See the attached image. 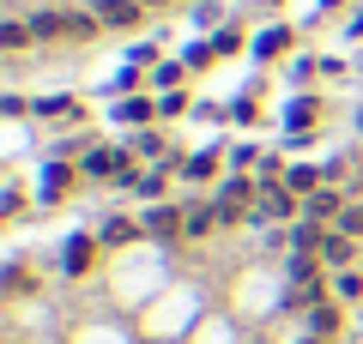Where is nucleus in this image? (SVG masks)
Returning <instances> with one entry per match:
<instances>
[{
	"label": "nucleus",
	"instance_id": "f257e3e1",
	"mask_svg": "<svg viewBox=\"0 0 363 344\" xmlns=\"http://www.w3.org/2000/svg\"><path fill=\"white\" fill-rule=\"evenodd\" d=\"M140 229L152 236V242H176V236H188V205H145V217H140Z\"/></svg>",
	"mask_w": 363,
	"mask_h": 344
},
{
	"label": "nucleus",
	"instance_id": "f03ea898",
	"mask_svg": "<svg viewBox=\"0 0 363 344\" xmlns=\"http://www.w3.org/2000/svg\"><path fill=\"white\" fill-rule=\"evenodd\" d=\"M97 236H91V229H73V236H67V248H61V278H85L91 266H97Z\"/></svg>",
	"mask_w": 363,
	"mask_h": 344
},
{
	"label": "nucleus",
	"instance_id": "7ed1b4c3",
	"mask_svg": "<svg viewBox=\"0 0 363 344\" xmlns=\"http://www.w3.org/2000/svg\"><path fill=\"white\" fill-rule=\"evenodd\" d=\"M85 13L97 18V25H109V30H133L145 6L140 0H85Z\"/></svg>",
	"mask_w": 363,
	"mask_h": 344
},
{
	"label": "nucleus",
	"instance_id": "20e7f679",
	"mask_svg": "<svg viewBox=\"0 0 363 344\" xmlns=\"http://www.w3.org/2000/svg\"><path fill=\"white\" fill-rule=\"evenodd\" d=\"M315 121H321V97H297V103H291V109H285V133H291V145H309Z\"/></svg>",
	"mask_w": 363,
	"mask_h": 344
},
{
	"label": "nucleus",
	"instance_id": "39448f33",
	"mask_svg": "<svg viewBox=\"0 0 363 344\" xmlns=\"http://www.w3.org/2000/svg\"><path fill=\"white\" fill-rule=\"evenodd\" d=\"M327 296H333V284H321V278H291V284H285V314H303V308H321Z\"/></svg>",
	"mask_w": 363,
	"mask_h": 344
},
{
	"label": "nucleus",
	"instance_id": "423d86ee",
	"mask_svg": "<svg viewBox=\"0 0 363 344\" xmlns=\"http://www.w3.org/2000/svg\"><path fill=\"white\" fill-rule=\"evenodd\" d=\"M121 164H128V151H104V145H91V151L79 157V176H85V181H109V176H121Z\"/></svg>",
	"mask_w": 363,
	"mask_h": 344
},
{
	"label": "nucleus",
	"instance_id": "0eeeda50",
	"mask_svg": "<svg viewBox=\"0 0 363 344\" xmlns=\"http://www.w3.org/2000/svg\"><path fill=\"white\" fill-rule=\"evenodd\" d=\"M315 254H321V266H333V272H351V260H357V242H351L345 229H327Z\"/></svg>",
	"mask_w": 363,
	"mask_h": 344
},
{
	"label": "nucleus",
	"instance_id": "6e6552de",
	"mask_svg": "<svg viewBox=\"0 0 363 344\" xmlns=\"http://www.w3.org/2000/svg\"><path fill=\"white\" fill-rule=\"evenodd\" d=\"M339 212H345V200H339L333 188H321V193H309V200H303V217H309V224H321V229H333Z\"/></svg>",
	"mask_w": 363,
	"mask_h": 344
},
{
	"label": "nucleus",
	"instance_id": "1a4fd4ad",
	"mask_svg": "<svg viewBox=\"0 0 363 344\" xmlns=\"http://www.w3.org/2000/svg\"><path fill=\"white\" fill-rule=\"evenodd\" d=\"M321 181H327V164H291V169H285V188L297 193V200L321 193Z\"/></svg>",
	"mask_w": 363,
	"mask_h": 344
},
{
	"label": "nucleus",
	"instance_id": "9d476101",
	"mask_svg": "<svg viewBox=\"0 0 363 344\" xmlns=\"http://www.w3.org/2000/svg\"><path fill=\"white\" fill-rule=\"evenodd\" d=\"M25 25H30V37H37V42H61L67 37V13H55V6H37Z\"/></svg>",
	"mask_w": 363,
	"mask_h": 344
},
{
	"label": "nucleus",
	"instance_id": "9b49d317",
	"mask_svg": "<svg viewBox=\"0 0 363 344\" xmlns=\"http://www.w3.org/2000/svg\"><path fill=\"white\" fill-rule=\"evenodd\" d=\"M145 229H140V217H104V229H97V242L104 248H128V242H140Z\"/></svg>",
	"mask_w": 363,
	"mask_h": 344
},
{
	"label": "nucleus",
	"instance_id": "f8f14e48",
	"mask_svg": "<svg viewBox=\"0 0 363 344\" xmlns=\"http://www.w3.org/2000/svg\"><path fill=\"white\" fill-rule=\"evenodd\" d=\"M291 42H297V30H291V25H272V30H260V37H255V61H279V55H285Z\"/></svg>",
	"mask_w": 363,
	"mask_h": 344
},
{
	"label": "nucleus",
	"instance_id": "ddd939ff",
	"mask_svg": "<svg viewBox=\"0 0 363 344\" xmlns=\"http://www.w3.org/2000/svg\"><path fill=\"white\" fill-rule=\"evenodd\" d=\"M67 188H73V169H67V164H49V169H43L37 200H43V205H61V200H67Z\"/></svg>",
	"mask_w": 363,
	"mask_h": 344
},
{
	"label": "nucleus",
	"instance_id": "4468645a",
	"mask_svg": "<svg viewBox=\"0 0 363 344\" xmlns=\"http://www.w3.org/2000/svg\"><path fill=\"white\" fill-rule=\"evenodd\" d=\"M339 326H345V314H339V302H321V308H309V338H339Z\"/></svg>",
	"mask_w": 363,
	"mask_h": 344
},
{
	"label": "nucleus",
	"instance_id": "2eb2a0df",
	"mask_svg": "<svg viewBox=\"0 0 363 344\" xmlns=\"http://www.w3.org/2000/svg\"><path fill=\"white\" fill-rule=\"evenodd\" d=\"M152 115H157L152 97H121L116 103V121H121V127H152Z\"/></svg>",
	"mask_w": 363,
	"mask_h": 344
},
{
	"label": "nucleus",
	"instance_id": "dca6fc26",
	"mask_svg": "<svg viewBox=\"0 0 363 344\" xmlns=\"http://www.w3.org/2000/svg\"><path fill=\"white\" fill-rule=\"evenodd\" d=\"M30 42H37V37H30L25 18H6V25H0V55H25Z\"/></svg>",
	"mask_w": 363,
	"mask_h": 344
},
{
	"label": "nucleus",
	"instance_id": "f3484780",
	"mask_svg": "<svg viewBox=\"0 0 363 344\" xmlns=\"http://www.w3.org/2000/svg\"><path fill=\"white\" fill-rule=\"evenodd\" d=\"M212 229H218V212L212 205H188V242H206Z\"/></svg>",
	"mask_w": 363,
	"mask_h": 344
},
{
	"label": "nucleus",
	"instance_id": "a211bd4d",
	"mask_svg": "<svg viewBox=\"0 0 363 344\" xmlns=\"http://www.w3.org/2000/svg\"><path fill=\"white\" fill-rule=\"evenodd\" d=\"M121 151H128V157H164V133H152V127H145V133H133V139L121 145Z\"/></svg>",
	"mask_w": 363,
	"mask_h": 344
},
{
	"label": "nucleus",
	"instance_id": "6ab92c4d",
	"mask_svg": "<svg viewBox=\"0 0 363 344\" xmlns=\"http://www.w3.org/2000/svg\"><path fill=\"white\" fill-rule=\"evenodd\" d=\"M182 176H188V181H212V176H218V151H194L188 164H182Z\"/></svg>",
	"mask_w": 363,
	"mask_h": 344
},
{
	"label": "nucleus",
	"instance_id": "aec40b11",
	"mask_svg": "<svg viewBox=\"0 0 363 344\" xmlns=\"http://www.w3.org/2000/svg\"><path fill=\"white\" fill-rule=\"evenodd\" d=\"M333 296H339V302H363V272H357V266L339 272V278H333Z\"/></svg>",
	"mask_w": 363,
	"mask_h": 344
},
{
	"label": "nucleus",
	"instance_id": "412c9836",
	"mask_svg": "<svg viewBox=\"0 0 363 344\" xmlns=\"http://www.w3.org/2000/svg\"><path fill=\"white\" fill-rule=\"evenodd\" d=\"M212 61H218V49H212V42H188V55H182V67H188V73H206Z\"/></svg>",
	"mask_w": 363,
	"mask_h": 344
},
{
	"label": "nucleus",
	"instance_id": "4be33fe9",
	"mask_svg": "<svg viewBox=\"0 0 363 344\" xmlns=\"http://www.w3.org/2000/svg\"><path fill=\"white\" fill-rule=\"evenodd\" d=\"M97 30H104V25H97L91 13H67V37H73V42H91Z\"/></svg>",
	"mask_w": 363,
	"mask_h": 344
},
{
	"label": "nucleus",
	"instance_id": "5701e85b",
	"mask_svg": "<svg viewBox=\"0 0 363 344\" xmlns=\"http://www.w3.org/2000/svg\"><path fill=\"white\" fill-rule=\"evenodd\" d=\"M30 290H37V284H30V272L13 260V266H6V296H30Z\"/></svg>",
	"mask_w": 363,
	"mask_h": 344
},
{
	"label": "nucleus",
	"instance_id": "b1692460",
	"mask_svg": "<svg viewBox=\"0 0 363 344\" xmlns=\"http://www.w3.org/2000/svg\"><path fill=\"white\" fill-rule=\"evenodd\" d=\"M333 229H345L351 242H363V205H345V212H339V224Z\"/></svg>",
	"mask_w": 363,
	"mask_h": 344
},
{
	"label": "nucleus",
	"instance_id": "393cba45",
	"mask_svg": "<svg viewBox=\"0 0 363 344\" xmlns=\"http://www.w3.org/2000/svg\"><path fill=\"white\" fill-rule=\"evenodd\" d=\"M212 49H218V55H236V49H242V25H224L218 37H212Z\"/></svg>",
	"mask_w": 363,
	"mask_h": 344
},
{
	"label": "nucleus",
	"instance_id": "a878e982",
	"mask_svg": "<svg viewBox=\"0 0 363 344\" xmlns=\"http://www.w3.org/2000/svg\"><path fill=\"white\" fill-rule=\"evenodd\" d=\"M182 73H188V67H182V61H169V67H157V91H176V85H182Z\"/></svg>",
	"mask_w": 363,
	"mask_h": 344
},
{
	"label": "nucleus",
	"instance_id": "bb28decb",
	"mask_svg": "<svg viewBox=\"0 0 363 344\" xmlns=\"http://www.w3.org/2000/svg\"><path fill=\"white\" fill-rule=\"evenodd\" d=\"M230 121H260V103L255 97H236L230 103Z\"/></svg>",
	"mask_w": 363,
	"mask_h": 344
},
{
	"label": "nucleus",
	"instance_id": "cd10ccee",
	"mask_svg": "<svg viewBox=\"0 0 363 344\" xmlns=\"http://www.w3.org/2000/svg\"><path fill=\"white\" fill-rule=\"evenodd\" d=\"M18 212H25V193L6 188V193H0V217H18Z\"/></svg>",
	"mask_w": 363,
	"mask_h": 344
},
{
	"label": "nucleus",
	"instance_id": "c85d7f7f",
	"mask_svg": "<svg viewBox=\"0 0 363 344\" xmlns=\"http://www.w3.org/2000/svg\"><path fill=\"white\" fill-rule=\"evenodd\" d=\"M248 164H260L255 145H236V151H230V169H236V176H248Z\"/></svg>",
	"mask_w": 363,
	"mask_h": 344
},
{
	"label": "nucleus",
	"instance_id": "c756f323",
	"mask_svg": "<svg viewBox=\"0 0 363 344\" xmlns=\"http://www.w3.org/2000/svg\"><path fill=\"white\" fill-rule=\"evenodd\" d=\"M188 109V97H182V91H164V97H157V115H182Z\"/></svg>",
	"mask_w": 363,
	"mask_h": 344
},
{
	"label": "nucleus",
	"instance_id": "7c9ffc66",
	"mask_svg": "<svg viewBox=\"0 0 363 344\" xmlns=\"http://www.w3.org/2000/svg\"><path fill=\"white\" fill-rule=\"evenodd\" d=\"M351 37H363V13H357V18H351Z\"/></svg>",
	"mask_w": 363,
	"mask_h": 344
},
{
	"label": "nucleus",
	"instance_id": "2f4dec72",
	"mask_svg": "<svg viewBox=\"0 0 363 344\" xmlns=\"http://www.w3.org/2000/svg\"><path fill=\"white\" fill-rule=\"evenodd\" d=\"M140 6H169V0H140Z\"/></svg>",
	"mask_w": 363,
	"mask_h": 344
},
{
	"label": "nucleus",
	"instance_id": "473e14b6",
	"mask_svg": "<svg viewBox=\"0 0 363 344\" xmlns=\"http://www.w3.org/2000/svg\"><path fill=\"white\" fill-rule=\"evenodd\" d=\"M357 133H363V109H357Z\"/></svg>",
	"mask_w": 363,
	"mask_h": 344
},
{
	"label": "nucleus",
	"instance_id": "72a5a7b5",
	"mask_svg": "<svg viewBox=\"0 0 363 344\" xmlns=\"http://www.w3.org/2000/svg\"><path fill=\"white\" fill-rule=\"evenodd\" d=\"M297 344H321V338H297Z\"/></svg>",
	"mask_w": 363,
	"mask_h": 344
},
{
	"label": "nucleus",
	"instance_id": "f704fd0d",
	"mask_svg": "<svg viewBox=\"0 0 363 344\" xmlns=\"http://www.w3.org/2000/svg\"><path fill=\"white\" fill-rule=\"evenodd\" d=\"M260 6H279V0H260Z\"/></svg>",
	"mask_w": 363,
	"mask_h": 344
}]
</instances>
